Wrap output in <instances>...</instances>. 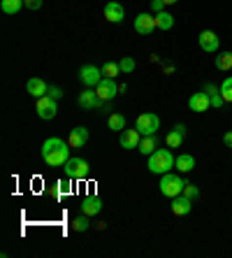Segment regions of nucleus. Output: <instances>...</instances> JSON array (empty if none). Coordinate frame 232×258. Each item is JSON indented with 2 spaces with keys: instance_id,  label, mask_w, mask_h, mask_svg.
Returning a JSON list of instances; mask_svg holds the SVG:
<instances>
[{
  "instance_id": "1",
  "label": "nucleus",
  "mask_w": 232,
  "mask_h": 258,
  "mask_svg": "<svg viewBox=\"0 0 232 258\" xmlns=\"http://www.w3.org/2000/svg\"><path fill=\"white\" fill-rule=\"evenodd\" d=\"M70 158V144L61 137H49L42 144V160L51 168H61Z\"/></svg>"
},
{
  "instance_id": "2",
  "label": "nucleus",
  "mask_w": 232,
  "mask_h": 258,
  "mask_svg": "<svg viewBox=\"0 0 232 258\" xmlns=\"http://www.w3.org/2000/svg\"><path fill=\"white\" fill-rule=\"evenodd\" d=\"M174 156H172L170 149H156V152L149 156V170L153 175H165L174 168Z\"/></svg>"
},
{
  "instance_id": "3",
  "label": "nucleus",
  "mask_w": 232,
  "mask_h": 258,
  "mask_svg": "<svg viewBox=\"0 0 232 258\" xmlns=\"http://www.w3.org/2000/svg\"><path fill=\"white\" fill-rule=\"evenodd\" d=\"M184 186H186V181L179 177V175H172V172L161 175V184H158V188H161L162 196L174 198V196H179V193H184Z\"/></svg>"
},
{
  "instance_id": "4",
  "label": "nucleus",
  "mask_w": 232,
  "mask_h": 258,
  "mask_svg": "<svg viewBox=\"0 0 232 258\" xmlns=\"http://www.w3.org/2000/svg\"><path fill=\"white\" fill-rule=\"evenodd\" d=\"M63 170H65V177H70V179H86L89 177V163H86L84 158H77V156H70L68 163L63 165Z\"/></svg>"
},
{
  "instance_id": "5",
  "label": "nucleus",
  "mask_w": 232,
  "mask_h": 258,
  "mask_svg": "<svg viewBox=\"0 0 232 258\" xmlns=\"http://www.w3.org/2000/svg\"><path fill=\"white\" fill-rule=\"evenodd\" d=\"M102 68L98 65H81L79 68V81L86 86V89H95L100 81H102Z\"/></svg>"
},
{
  "instance_id": "6",
  "label": "nucleus",
  "mask_w": 232,
  "mask_h": 258,
  "mask_svg": "<svg viewBox=\"0 0 232 258\" xmlns=\"http://www.w3.org/2000/svg\"><path fill=\"white\" fill-rule=\"evenodd\" d=\"M135 128L142 135H156V130L161 128V119H158V114H153V112H144V114L137 116Z\"/></svg>"
},
{
  "instance_id": "7",
  "label": "nucleus",
  "mask_w": 232,
  "mask_h": 258,
  "mask_svg": "<svg viewBox=\"0 0 232 258\" xmlns=\"http://www.w3.org/2000/svg\"><path fill=\"white\" fill-rule=\"evenodd\" d=\"M35 109H37V116H40V119H45V121H51V119L58 114L56 98H51V96H42V98H37Z\"/></svg>"
},
{
  "instance_id": "8",
  "label": "nucleus",
  "mask_w": 232,
  "mask_h": 258,
  "mask_svg": "<svg viewBox=\"0 0 232 258\" xmlns=\"http://www.w3.org/2000/svg\"><path fill=\"white\" fill-rule=\"evenodd\" d=\"M156 28H158L156 26V14L142 12V14L135 17V33H139V35H151Z\"/></svg>"
},
{
  "instance_id": "9",
  "label": "nucleus",
  "mask_w": 232,
  "mask_h": 258,
  "mask_svg": "<svg viewBox=\"0 0 232 258\" xmlns=\"http://www.w3.org/2000/svg\"><path fill=\"white\" fill-rule=\"evenodd\" d=\"M95 93H98L100 100H114L118 96V84L109 77H102V81L95 86Z\"/></svg>"
},
{
  "instance_id": "10",
  "label": "nucleus",
  "mask_w": 232,
  "mask_h": 258,
  "mask_svg": "<svg viewBox=\"0 0 232 258\" xmlns=\"http://www.w3.org/2000/svg\"><path fill=\"white\" fill-rule=\"evenodd\" d=\"M218 45H221V37L216 35L214 30H202L200 33V49L207 53L218 52Z\"/></svg>"
},
{
  "instance_id": "11",
  "label": "nucleus",
  "mask_w": 232,
  "mask_h": 258,
  "mask_svg": "<svg viewBox=\"0 0 232 258\" xmlns=\"http://www.w3.org/2000/svg\"><path fill=\"white\" fill-rule=\"evenodd\" d=\"M105 19H107L109 24H121V21L125 19L123 5H121L118 0H112V2H107V5H105Z\"/></svg>"
},
{
  "instance_id": "12",
  "label": "nucleus",
  "mask_w": 232,
  "mask_h": 258,
  "mask_svg": "<svg viewBox=\"0 0 232 258\" xmlns=\"http://www.w3.org/2000/svg\"><path fill=\"white\" fill-rule=\"evenodd\" d=\"M68 144H70V147H74V149L86 147V144H89V128H86V126H77L74 130H70Z\"/></svg>"
},
{
  "instance_id": "13",
  "label": "nucleus",
  "mask_w": 232,
  "mask_h": 258,
  "mask_svg": "<svg viewBox=\"0 0 232 258\" xmlns=\"http://www.w3.org/2000/svg\"><path fill=\"white\" fill-rule=\"evenodd\" d=\"M188 107H190V112H197V114H202L207 112L211 103H209V96H207L205 91H200V93H193L190 98H188Z\"/></svg>"
},
{
  "instance_id": "14",
  "label": "nucleus",
  "mask_w": 232,
  "mask_h": 258,
  "mask_svg": "<svg viewBox=\"0 0 232 258\" xmlns=\"http://www.w3.org/2000/svg\"><path fill=\"white\" fill-rule=\"evenodd\" d=\"M77 105H79L81 109H98L100 98H98V93H95V89H84L81 91L79 98H77Z\"/></svg>"
},
{
  "instance_id": "15",
  "label": "nucleus",
  "mask_w": 232,
  "mask_h": 258,
  "mask_svg": "<svg viewBox=\"0 0 232 258\" xmlns=\"http://www.w3.org/2000/svg\"><path fill=\"white\" fill-rule=\"evenodd\" d=\"M190 209H193V200L188 196L179 193V196L172 198V212L177 216H186V214H190Z\"/></svg>"
},
{
  "instance_id": "16",
  "label": "nucleus",
  "mask_w": 232,
  "mask_h": 258,
  "mask_svg": "<svg viewBox=\"0 0 232 258\" xmlns=\"http://www.w3.org/2000/svg\"><path fill=\"white\" fill-rule=\"evenodd\" d=\"M102 212V200L98 196H86L81 200V214L86 216H95V214Z\"/></svg>"
},
{
  "instance_id": "17",
  "label": "nucleus",
  "mask_w": 232,
  "mask_h": 258,
  "mask_svg": "<svg viewBox=\"0 0 232 258\" xmlns=\"http://www.w3.org/2000/svg\"><path fill=\"white\" fill-rule=\"evenodd\" d=\"M139 140H142V133H139L137 128H133V130L125 128L123 133H121V147H123V149H137V147H139Z\"/></svg>"
},
{
  "instance_id": "18",
  "label": "nucleus",
  "mask_w": 232,
  "mask_h": 258,
  "mask_svg": "<svg viewBox=\"0 0 232 258\" xmlns=\"http://www.w3.org/2000/svg\"><path fill=\"white\" fill-rule=\"evenodd\" d=\"M26 91L30 93V96H33V98H42V96H46L49 86H46V81H42V79H37V77H33V79H28Z\"/></svg>"
},
{
  "instance_id": "19",
  "label": "nucleus",
  "mask_w": 232,
  "mask_h": 258,
  "mask_svg": "<svg viewBox=\"0 0 232 258\" xmlns=\"http://www.w3.org/2000/svg\"><path fill=\"white\" fill-rule=\"evenodd\" d=\"M158 149V137L156 135H142V140H139V147H137V152L144 154V156H151L153 152Z\"/></svg>"
},
{
  "instance_id": "20",
  "label": "nucleus",
  "mask_w": 232,
  "mask_h": 258,
  "mask_svg": "<svg viewBox=\"0 0 232 258\" xmlns=\"http://www.w3.org/2000/svg\"><path fill=\"white\" fill-rule=\"evenodd\" d=\"M174 168H177L181 175L190 172V170L195 168V156H190V154H181V156H177V160H174Z\"/></svg>"
},
{
  "instance_id": "21",
  "label": "nucleus",
  "mask_w": 232,
  "mask_h": 258,
  "mask_svg": "<svg viewBox=\"0 0 232 258\" xmlns=\"http://www.w3.org/2000/svg\"><path fill=\"white\" fill-rule=\"evenodd\" d=\"M156 26L161 28V30H170V28L174 26V17H172L170 12H165V9H162V12L156 14Z\"/></svg>"
},
{
  "instance_id": "22",
  "label": "nucleus",
  "mask_w": 232,
  "mask_h": 258,
  "mask_svg": "<svg viewBox=\"0 0 232 258\" xmlns=\"http://www.w3.org/2000/svg\"><path fill=\"white\" fill-rule=\"evenodd\" d=\"M107 126H109V130H116V133H123L125 130V116L123 114H109L107 119Z\"/></svg>"
},
{
  "instance_id": "23",
  "label": "nucleus",
  "mask_w": 232,
  "mask_h": 258,
  "mask_svg": "<svg viewBox=\"0 0 232 258\" xmlns=\"http://www.w3.org/2000/svg\"><path fill=\"white\" fill-rule=\"evenodd\" d=\"M21 7H26L23 0H0V9H2L5 14H17Z\"/></svg>"
},
{
  "instance_id": "24",
  "label": "nucleus",
  "mask_w": 232,
  "mask_h": 258,
  "mask_svg": "<svg viewBox=\"0 0 232 258\" xmlns=\"http://www.w3.org/2000/svg\"><path fill=\"white\" fill-rule=\"evenodd\" d=\"M216 68L223 70V72L232 70V52H221L218 53V56H216Z\"/></svg>"
},
{
  "instance_id": "25",
  "label": "nucleus",
  "mask_w": 232,
  "mask_h": 258,
  "mask_svg": "<svg viewBox=\"0 0 232 258\" xmlns=\"http://www.w3.org/2000/svg\"><path fill=\"white\" fill-rule=\"evenodd\" d=\"M102 75H105V77H109V79H116V77L121 75V68H118V63L107 61L105 65H102Z\"/></svg>"
},
{
  "instance_id": "26",
  "label": "nucleus",
  "mask_w": 232,
  "mask_h": 258,
  "mask_svg": "<svg viewBox=\"0 0 232 258\" xmlns=\"http://www.w3.org/2000/svg\"><path fill=\"white\" fill-rule=\"evenodd\" d=\"M184 137H186V135H181L179 130H174V128H172V130H170V135H167V140H165V142H167V147H170V149H177V147H181V142H184Z\"/></svg>"
},
{
  "instance_id": "27",
  "label": "nucleus",
  "mask_w": 232,
  "mask_h": 258,
  "mask_svg": "<svg viewBox=\"0 0 232 258\" xmlns=\"http://www.w3.org/2000/svg\"><path fill=\"white\" fill-rule=\"evenodd\" d=\"M72 181H74V179H70V177H63L61 181H58V184H56V196H65V193H72Z\"/></svg>"
},
{
  "instance_id": "28",
  "label": "nucleus",
  "mask_w": 232,
  "mask_h": 258,
  "mask_svg": "<svg viewBox=\"0 0 232 258\" xmlns=\"http://www.w3.org/2000/svg\"><path fill=\"white\" fill-rule=\"evenodd\" d=\"M221 96H223L225 103H232V77H225L223 84H221Z\"/></svg>"
},
{
  "instance_id": "29",
  "label": "nucleus",
  "mask_w": 232,
  "mask_h": 258,
  "mask_svg": "<svg viewBox=\"0 0 232 258\" xmlns=\"http://www.w3.org/2000/svg\"><path fill=\"white\" fill-rule=\"evenodd\" d=\"M89 219H91V216H86V214H81V216H77V219L72 221V228H74L77 232L89 231Z\"/></svg>"
},
{
  "instance_id": "30",
  "label": "nucleus",
  "mask_w": 232,
  "mask_h": 258,
  "mask_svg": "<svg viewBox=\"0 0 232 258\" xmlns=\"http://www.w3.org/2000/svg\"><path fill=\"white\" fill-rule=\"evenodd\" d=\"M118 68H121V72H123V75H130V72L135 70V58H130V56H123V58L118 61Z\"/></svg>"
},
{
  "instance_id": "31",
  "label": "nucleus",
  "mask_w": 232,
  "mask_h": 258,
  "mask_svg": "<svg viewBox=\"0 0 232 258\" xmlns=\"http://www.w3.org/2000/svg\"><path fill=\"white\" fill-rule=\"evenodd\" d=\"M209 103H211V107H214V109H221V107L225 105L223 96H221V89L214 91V93H209Z\"/></svg>"
},
{
  "instance_id": "32",
  "label": "nucleus",
  "mask_w": 232,
  "mask_h": 258,
  "mask_svg": "<svg viewBox=\"0 0 232 258\" xmlns=\"http://www.w3.org/2000/svg\"><path fill=\"white\" fill-rule=\"evenodd\" d=\"M184 196H188L190 200H195V198H200V188H197L195 184H188L186 181V186H184Z\"/></svg>"
},
{
  "instance_id": "33",
  "label": "nucleus",
  "mask_w": 232,
  "mask_h": 258,
  "mask_svg": "<svg viewBox=\"0 0 232 258\" xmlns=\"http://www.w3.org/2000/svg\"><path fill=\"white\" fill-rule=\"evenodd\" d=\"M46 96H51V98H63V89H58V86H49V91H46Z\"/></svg>"
},
{
  "instance_id": "34",
  "label": "nucleus",
  "mask_w": 232,
  "mask_h": 258,
  "mask_svg": "<svg viewBox=\"0 0 232 258\" xmlns=\"http://www.w3.org/2000/svg\"><path fill=\"white\" fill-rule=\"evenodd\" d=\"M151 9L158 14V12H162L165 9V0H151Z\"/></svg>"
},
{
  "instance_id": "35",
  "label": "nucleus",
  "mask_w": 232,
  "mask_h": 258,
  "mask_svg": "<svg viewBox=\"0 0 232 258\" xmlns=\"http://www.w3.org/2000/svg\"><path fill=\"white\" fill-rule=\"evenodd\" d=\"M23 5H26L28 9H40L42 7V0H23Z\"/></svg>"
},
{
  "instance_id": "36",
  "label": "nucleus",
  "mask_w": 232,
  "mask_h": 258,
  "mask_svg": "<svg viewBox=\"0 0 232 258\" xmlns=\"http://www.w3.org/2000/svg\"><path fill=\"white\" fill-rule=\"evenodd\" d=\"M223 142H225V147H230L232 149V130H228V133L223 135Z\"/></svg>"
},
{
  "instance_id": "37",
  "label": "nucleus",
  "mask_w": 232,
  "mask_h": 258,
  "mask_svg": "<svg viewBox=\"0 0 232 258\" xmlns=\"http://www.w3.org/2000/svg\"><path fill=\"white\" fill-rule=\"evenodd\" d=\"M214 91H218V86H214V84H207L205 86V93L209 96V93H214Z\"/></svg>"
},
{
  "instance_id": "38",
  "label": "nucleus",
  "mask_w": 232,
  "mask_h": 258,
  "mask_svg": "<svg viewBox=\"0 0 232 258\" xmlns=\"http://www.w3.org/2000/svg\"><path fill=\"white\" fill-rule=\"evenodd\" d=\"M174 130H179L181 135H186V126H184V124H174Z\"/></svg>"
},
{
  "instance_id": "39",
  "label": "nucleus",
  "mask_w": 232,
  "mask_h": 258,
  "mask_svg": "<svg viewBox=\"0 0 232 258\" xmlns=\"http://www.w3.org/2000/svg\"><path fill=\"white\" fill-rule=\"evenodd\" d=\"M128 91V84H118V93H125Z\"/></svg>"
},
{
  "instance_id": "40",
  "label": "nucleus",
  "mask_w": 232,
  "mask_h": 258,
  "mask_svg": "<svg viewBox=\"0 0 232 258\" xmlns=\"http://www.w3.org/2000/svg\"><path fill=\"white\" fill-rule=\"evenodd\" d=\"M174 2H177V0H165V5H174Z\"/></svg>"
}]
</instances>
